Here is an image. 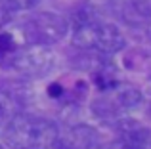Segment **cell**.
Wrapping results in <instances>:
<instances>
[{
	"mask_svg": "<svg viewBox=\"0 0 151 149\" xmlns=\"http://www.w3.org/2000/svg\"><path fill=\"white\" fill-rule=\"evenodd\" d=\"M122 17L128 25L145 27L151 23V4L145 0H130L122 8Z\"/></svg>",
	"mask_w": 151,
	"mask_h": 149,
	"instance_id": "cell-7",
	"label": "cell"
},
{
	"mask_svg": "<svg viewBox=\"0 0 151 149\" xmlns=\"http://www.w3.org/2000/svg\"><path fill=\"white\" fill-rule=\"evenodd\" d=\"M6 57L10 69L25 77H42L54 67V54L48 50V46L40 44H27L25 48L12 50Z\"/></svg>",
	"mask_w": 151,
	"mask_h": 149,
	"instance_id": "cell-4",
	"label": "cell"
},
{
	"mask_svg": "<svg viewBox=\"0 0 151 149\" xmlns=\"http://www.w3.org/2000/svg\"><path fill=\"white\" fill-rule=\"evenodd\" d=\"M8 6H10V10L14 11H27V10H33L35 6H38V2L40 0H6Z\"/></svg>",
	"mask_w": 151,
	"mask_h": 149,
	"instance_id": "cell-8",
	"label": "cell"
},
{
	"mask_svg": "<svg viewBox=\"0 0 151 149\" xmlns=\"http://www.w3.org/2000/svg\"><path fill=\"white\" fill-rule=\"evenodd\" d=\"M21 33L29 44L50 46L65 38L69 33V23L65 17L52 11H40L29 17L21 27Z\"/></svg>",
	"mask_w": 151,
	"mask_h": 149,
	"instance_id": "cell-3",
	"label": "cell"
},
{
	"mask_svg": "<svg viewBox=\"0 0 151 149\" xmlns=\"http://www.w3.org/2000/svg\"><path fill=\"white\" fill-rule=\"evenodd\" d=\"M52 120L35 115H15L4 128V138L15 149H50L58 138Z\"/></svg>",
	"mask_w": 151,
	"mask_h": 149,
	"instance_id": "cell-1",
	"label": "cell"
},
{
	"mask_svg": "<svg viewBox=\"0 0 151 149\" xmlns=\"http://www.w3.org/2000/svg\"><path fill=\"white\" fill-rule=\"evenodd\" d=\"M12 50H15V44H14L12 34L0 33V56H8Z\"/></svg>",
	"mask_w": 151,
	"mask_h": 149,
	"instance_id": "cell-9",
	"label": "cell"
},
{
	"mask_svg": "<svg viewBox=\"0 0 151 149\" xmlns=\"http://www.w3.org/2000/svg\"><path fill=\"white\" fill-rule=\"evenodd\" d=\"M73 44L81 50H92V52L100 54H117L124 48L126 40L115 25L94 19V21L75 27Z\"/></svg>",
	"mask_w": 151,
	"mask_h": 149,
	"instance_id": "cell-2",
	"label": "cell"
},
{
	"mask_svg": "<svg viewBox=\"0 0 151 149\" xmlns=\"http://www.w3.org/2000/svg\"><path fill=\"white\" fill-rule=\"evenodd\" d=\"M98 143V132L84 124L67 128L65 132H58L54 142L55 149H92Z\"/></svg>",
	"mask_w": 151,
	"mask_h": 149,
	"instance_id": "cell-6",
	"label": "cell"
},
{
	"mask_svg": "<svg viewBox=\"0 0 151 149\" xmlns=\"http://www.w3.org/2000/svg\"><path fill=\"white\" fill-rule=\"evenodd\" d=\"M6 107H4V101H0V126H2V122L6 120Z\"/></svg>",
	"mask_w": 151,
	"mask_h": 149,
	"instance_id": "cell-12",
	"label": "cell"
},
{
	"mask_svg": "<svg viewBox=\"0 0 151 149\" xmlns=\"http://www.w3.org/2000/svg\"><path fill=\"white\" fill-rule=\"evenodd\" d=\"M0 149H4V147H2V145H0Z\"/></svg>",
	"mask_w": 151,
	"mask_h": 149,
	"instance_id": "cell-13",
	"label": "cell"
},
{
	"mask_svg": "<svg viewBox=\"0 0 151 149\" xmlns=\"http://www.w3.org/2000/svg\"><path fill=\"white\" fill-rule=\"evenodd\" d=\"M12 17H14V11L10 10L8 2L6 0H0V27L6 25V23H10Z\"/></svg>",
	"mask_w": 151,
	"mask_h": 149,
	"instance_id": "cell-10",
	"label": "cell"
},
{
	"mask_svg": "<svg viewBox=\"0 0 151 149\" xmlns=\"http://www.w3.org/2000/svg\"><path fill=\"white\" fill-rule=\"evenodd\" d=\"M61 94H63V86L61 84H58V82L50 84V88H48V96L50 97H59Z\"/></svg>",
	"mask_w": 151,
	"mask_h": 149,
	"instance_id": "cell-11",
	"label": "cell"
},
{
	"mask_svg": "<svg viewBox=\"0 0 151 149\" xmlns=\"http://www.w3.org/2000/svg\"><path fill=\"white\" fill-rule=\"evenodd\" d=\"M142 92L130 84H115L113 88L105 90L103 100H98L94 103V111L101 115H115L117 111L122 109H132L140 105Z\"/></svg>",
	"mask_w": 151,
	"mask_h": 149,
	"instance_id": "cell-5",
	"label": "cell"
}]
</instances>
